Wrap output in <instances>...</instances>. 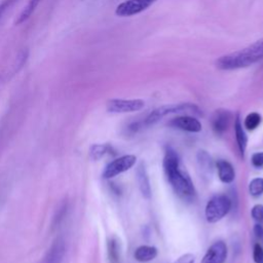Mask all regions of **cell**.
I'll return each instance as SVG.
<instances>
[{"mask_svg": "<svg viewBox=\"0 0 263 263\" xmlns=\"http://www.w3.org/2000/svg\"><path fill=\"white\" fill-rule=\"evenodd\" d=\"M251 162L254 167L262 168L263 167V151L254 153L251 157Z\"/></svg>", "mask_w": 263, "mask_h": 263, "instance_id": "d4e9b609", "label": "cell"}, {"mask_svg": "<svg viewBox=\"0 0 263 263\" xmlns=\"http://www.w3.org/2000/svg\"><path fill=\"white\" fill-rule=\"evenodd\" d=\"M192 113V114H200L199 108L191 103H180V104H170L163 105L155 110H153L149 115L145 118V124L151 125L159 121L161 118L177 113Z\"/></svg>", "mask_w": 263, "mask_h": 263, "instance_id": "3957f363", "label": "cell"}, {"mask_svg": "<svg viewBox=\"0 0 263 263\" xmlns=\"http://www.w3.org/2000/svg\"><path fill=\"white\" fill-rule=\"evenodd\" d=\"M253 232L256 236V238L263 243V226L261 223H256L253 228Z\"/></svg>", "mask_w": 263, "mask_h": 263, "instance_id": "4316f807", "label": "cell"}, {"mask_svg": "<svg viewBox=\"0 0 263 263\" xmlns=\"http://www.w3.org/2000/svg\"><path fill=\"white\" fill-rule=\"evenodd\" d=\"M39 2H40V0H29L28 4L24 7L23 11L21 12V14H20V16H18V18L15 23L17 25H20V24L26 22L31 16V14L34 12V10L36 9Z\"/></svg>", "mask_w": 263, "mask_h": 263, "instance_id": "d6986e66", "label": "cell"}, {"mask_svg": "<svg viewBox=\"0 0 263 263\" xmlns=\"http://www.w3.org/2000/svg\"><path fill=\"white\" fill-rule=\"evenodd\" d=\"M66 254V241L62 236L57 237L38 263H63Z\"/></svg>", "mask_w": 263, "mask_h": 263, "instance_id": "ba28073f", "label": "cell"}, {"mask_svg": "<svg viewBox=\"0 0 263 263\" xmlns=\"http://www.w3.org/2000/svg\"><path fill=\"white\" fill-rule=\"evenodd\" d=\"M14 1L15 0H2L0 2V21L3 17V15L5 14L6 10L13 4Z\"/></svg>", "mask_w": 263, "mask_h": 263, "instance_id": "83f0119b", "label": "cell"}, {"mask_svg": "<svg viewBox=\"0 0 263 263\" xmlns=\"http://www.w3.org/2000/svg\"><path fill=\"white\" fill-rule=\"evenodd\" d=\"M168 124L175 128L188 133H199L202 128L199 120L190 115L177 116L173 118Z\"/></svg>", "mask_w": 263, "mask_h": 263, "instance_id": "8fae6325", "label": "cell"}, {"mask_svg": "<svg viewBox=\"0 0 263 263\" xmlns=\"http://www.w3.org/2000/svg\"><path fill=\"white\" fill-rule=\"evenodd\" d=\"M110 147L106 144H93L89 149V156L92 160L101 159L108 151Z\"/></svg>", "mask_w": 263, "mask_h": 263, "instance_id": "ffe728a7", "label": "cell"}, {"mask_svg": "<svg viewBox=\"0 0 263 263\" xmlns=\"http://www.w3.org/2000/svg\"><path fill=\"white\" fill-rule=\"evenodd\" d=\"M108 258L110 263H120V246L115 237H111L107 243Z\"/></svg>", "mask_w": 263, "mask_h": 263, "instance_id": "e0dca14e", "label": "cell"}, {"mask_svg": "<svg viewBox=\"0 0 263 263\" xmlns=\"http://www.w3.org/2000/svg\"><path fill=\"white\" fill-rule=\"evenodd\" d=\"M261 121H262V117L259 113L251 112L246 116L243 120V126L248 130H254L260 125Z\"/></svg>", "mask_w": 263, "mask_h": 263, "instance_id": "ac0fdd59", "label": "cell"}, {"mask_svg": "<svg viewBox=\"0 0 263 263\" xmlns=\"http://www.w3.org/2000/svg\"><path fill=\"white\" fill-rule=\"evenodd\" d=\"M194 261H195V256L191 253H186V254L180 256L175 261V263H194Z\"/></svg>", "mask_w": 263, "mask_h": 263, "instance_id": "484cf974", "label": "cell"}, {"mask_svg": "<svg viewBox=\"0 0 263 263\" xmlns=\"http://www.w3.org/2000/svg\"><path fill=\"white\" fill-rule=\"evenodd\" d=\"M232 202L225 194L213 196L205 205L204 216L209 223H217L222 220L231 210Z\"/></svg>", "mask_w": 263, "mask_h": 263, "instance_id": "277c9868", "label": "cell"}, {"mask_svg": "<svg viewBox=\"0 0 263 263\" xmlns=\"http://www.w3.org/2000/svg\"><path fill=\"white\" fill-rule=\"evenodd\" d=\"M198 170L203 178H211L213 173V159L211 155L204 151L199 150L196 155Z\"/></svg>", "mask_w": 263, "mask_h": 263, "instance_id": "5bb4252c", "label": "cell"}, {"mask_svg": "<svg viewBox=\"0 0 263 263\" xmlns=\"http://www.w3.org/2000/svg\"><path fill=\"white\" fill-rule=\"evenodd\" d=\"M162 166L166 179L177 195L185 200H191L195 195L193 183L188 174L181 170L178 153L172 147H167L164 152Z\"/></svg>", "mask_w": 263, "mask_h": 263, "instance_id": "6da1fadb", "label": "cell"}, {"mask_svg": "<svg viewBox=\"0 0 263 263\" xmlns=\"http://www.w3.org/2000/svg\"><path fill=\"white\" fill-rule=\"evenodd\" d=\"M136 176H137V182H138L139 189L142 196L146 199H149L151 197L152 191H151V185H150V180L147 174V170L143 162L138 164Z\"/></svg>", "mask_w": 263, "mask_h": 263, "instance_id": "7c38bea8", "label": "cell"}, {"mask_svg": "<svg viewBox=\"0 0 263 263\" xmlns=\"http://www.w3.org/2000/svg\"><path fill=\"white\" fill-rule=\"evenodd\" d=\"M232 120V113L228 110L219 109L216 110L211 119L212 128L217 135H223L229 127Z\"/></svg>", "mask_w": 263, "mask_h": 263, "instance_id": "30bf717a", "label": "cell"}, {"mask_svg": "<svg viewBox=\"0 0 263 263\" xmlns=\"http://www.w3.org/2000/svg\"><path fill=\"white\" fill-rule=\"evenodd\" d=\"M226 258L227 246L223 240H218L210 246L200 263H225Z\"/></svg>", "mask_w": 263, "mask_h": 263, "instance_id": "9c48e42d", "label": "cell"}, {"mask_svg": "<svg viewBox=\"0 0 263 263\" xmlns=\"http://www.w3.org/2000/svg\"><path fill=\"white\" fill-rule=\"evenodd\" d=\"M144 107L145 102L141 99H111L106 104V109L110 113H132Z\"/></svg>", "mask_w": 263, "mask_h": 263, "instance_id": "8992f818", "label": "cell"}, {"mask_svg": "<svg viewBox=\"0 0 263 263\" xmlns=\"http://www.w3.org/2000/svg\"><path fill=\"white\" fill-rule=\"evenodd\" d=\"M219 180L224 184H230L235 179V171L233 165L225 159H219L216 162Z\"/></svg>", "mask_w": 263, "mask_h": 263, "instance_id": "4fadbf2b", "label": "cell"}, {"mask_svg": "<svg viewBox=\"0 0 263 263\" xmlns=\"http://www.w3.org/2000/svg\"><path fill=\"white\" fill-rule=\"evenodd\" d=\"M263 59V38L249 46L231 53L224 54L216 61V67L220 70H236L250 67Z\"/></svg>", "mask_w": 263, "mask_h": 263, "instance_id": "7a4b0ae2", "label": "cell"}, {"mask_svg": "<svg viewBox=\"0 0 263 263\" xmlns=\"http://www.w3.org/2000/svg\"><path fill=\"white\" fill-rule=\"evenodd\" d=\"M156 1L157 0H126L116 7L115 13L118 16H132L146 10Z\"/></svg>", "mask_w": 263, "mask_h": 263, "instance_id": "52a82bcc", "label": "cell"}, {"mask_svg": "<svg viewBox=\"0 0 263 263\" xmlns=\"http://www.w3.org/2000/svg\"><path fill=\"white\" fill-rule=\"evenodd\" d=\"M253 260L255 263H263V247L261 246L260 242L254 245Z\"/></svg>", "mask_w": 263, "mask_h": 263, "instance_id": "cb8c5ba5", "label": "cell"}, {"mask_svg": "<svg viewBox=\"0 0 263 263\" xmlns=\"http://www.w3.org/2000/svg\"><path fill=\"white\" fill-rule=\"evenodd\" d=\"M157 256V249L153 246H140L134 252V258L138 262H149Z\"/></svg>", "mask_w": 263, "mask_h": 263, "instance_id": "2e32d148", "label": "cell"}, {"mask_svg": "<svg viewBox=\"0 0 263 263\" xmlns=\"http://www.w3.org/2000/svg\"><path fill=\"white\" fill-rule=\"evenodd\" d=\"M67 212H68V204L67 202H64L60 208L59 210L57 211L55 215L53 216V219H52V223H51V228L52 230H54L55 228H58L61 223L64 221V219L66 218V215H67Z\"/></svg>", "mask_w": 263, "mask_h": 263, "instance_id": "7402d4cb", "label": "cell"}, {"mask_svg": "<svg viewBox=\"0 0 263 263\" xmlns=\"http://www.w3.org/2000/svg\"><path fill=\"white\" fill-rule=\"evenodd\" d=\"M234 134H235V140H236V144H237L239 153L241 154V156H243L247 146H248V136L242 127V123H241L239 114H237L234 119Z\"/></svg>", "mask_w": 263, "mask_h": 263, "instance_id": "9a60e30c", "label": "cell"}, {"mask_svg": "<svg viewBox=\"0 0 263 263\" xmlns=\"http://www.w3.org/2000/svg\"><path fill=\"white\" fill-rule=\"evenodd\" d=\"M137 162V157L133 154H125L118 158H115L109 162L102 174L104 179H112L119 174H122L132 168Z\"/></svg>", "mask_w": 263, "mask_h": 263, "instance_id": "5b68a950", "label": "cell"}, {"mask_svg": "<svg viewBox=\"0 0 263 263\" xmlns=\"http://www.w3.org/2000/svg\"><path fill=\"white\" fill-rule=\"evenodd\" d=\"M249 192L254 197H259L263 194V178L257 177L249 183Z\"/></svg>", "mask_w": 263, "mask_h": 263, "instance_id": "44dd1931", "label": "cell"}, {"mask_svg": "<svg viewBox=\"0 0 263 263\" xmlns=\"http://www.w3.org/2000/svg\"><path fill=\"white\" fill-rule=\"evenodd\" d=\"M251 216L257 223H263V204L257 203L251 210Z\"/></svg>", "mask_w": 263, "mask_h": 263, "instance_id": "603a6c76", "label": "cell"}]
</instances>
